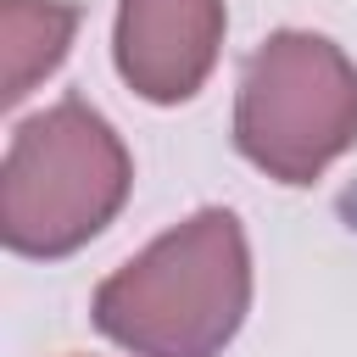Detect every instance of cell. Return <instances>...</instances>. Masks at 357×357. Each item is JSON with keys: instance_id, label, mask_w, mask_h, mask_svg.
Segmentation results:
<instances>
[{"instance_id": "6da1fadb", "label": "cell", "mask_w": 357, "mask_h": 357, "mask_svg": "<svg viewBox=\"0 0 357 357\" xmlns=\"http://www.w3.org/2000/svg\"><path fill=\"white\" fill-rule=\"evenodd\" d=\"M251 312V245L229 206L156 234L95 284L89 318L134 357H218Z\"/></svg>"}, {"instance_id": "7a4b0ae2", "label": "cell", "mask_w": 357, "mask_h": 357, "mask_svg": "<svg viewBox=\"0 0 357 357\" xmlns=\"http://www.w3.org/2000/svg\"><path fill=\"white\" fill-rule=\"evenodd\" d=\"M123 134L84 100H56L11 128L0 162V240L17 257H73L128 201Z\"/></svg>"}, {"instance_id": "3957f363", "label": "cell", "mask_w": 357, "mask_h": 357, "mask_svg": "<svg viewBox=\"0 0 357 357\" xmlns=\"http://www.w3.org/2000/svg\"><path fill=\"white\" fill-rule=\"evenodd\" d=\"M351 145L357 61L312 28L268 33L234 89V151L279 184H312Z\"/></svg>"}, {"instance_id": "277c9868", "label": "cell", "mask_w": 357, "mask_h": 357, "mask_svg": "<svg viewBox=\"0 0 357 357\" xmlns=\"http://www.w3.org/2000/svg\"><path fill=\"white\" fill-rule=\"evenodd\" d=\"M223 28V0H117L112 56L139 100L178 106L212 78Z\"/></svg>"}, {"instance_id": "5b68a950", "label": "cell", "mask_w": 357, "mask_h": 357, "mask_svg": "<svg viewBox=\"0 0 357 357\" xmlns=\"http://www.w3.org/2000/svg\"><path fill=\"white\" fill-rule=\"evenodd\" d=\"M78 33V6L67 0H0V100L17 106L39 78H50L67 61V45Z\"/></svg>"}]
</instances>
